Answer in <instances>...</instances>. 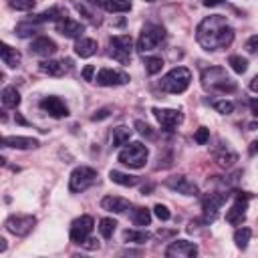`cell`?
I'll use <instances>...</instances> for the list:
<instances>
[{
	"label": "cell",
	"mask_w": 258,
	"mask_h": 258,
	"mask_svg": "<svg viewBox=\"0 0 258 258\" xmlns=\"http://www.w3.org/2000/svg\"><path fill=\"white\" fill-rule=\"evenodd\" d=\"M196 38L204 50H222V48H228L232 44L234 28L228 24L226 16L212 14V16H206L198 24Z\"/></svg>",
	"instance_id": "1"
},
{
	"label": "cell",
	"mask_w": 258,
	"mask_h": 258,
	"mask_svg": "<svg viewBox=\"0 0 258 258\" xmlns=\"http://www.w3.org/2000/svg\"><path fill=\"white\" fill-rule=\"evenodd\" d=\"M202 85L206 91L210 93H220V95H226V93H234L238 89L236 81L226 73V69L222 67H210L202 73Z\"/></svg>",
	"instance_id": "2"
},
{
	"label": "cell",
	"mask_w": 258,
	"mask_h": 258,
	"mask_svg": "<svg viewBox=\"0 0 258 258\" xmlns=\"http://www.w3.org/2000/svg\"><path fill=\"white\" fill-rule=\"evenodd\" d=\"M189 83H191V73H189V69H185V67H175V69H171L167 75L161 77L159 89L165 91V93H171V95H179V93H183V91L189 87Z\"/></svg>",
	"instance_id": "3"
},
{
	"label": "cell",
	"mask_w": 258,
	"mask_h": 258,
	"mask_svg": "<svg viewBox=\"0 0 258 258\" xmlns=\"http://www.w3.org/2000/svg\"><path fill=\"white\" fill-rule=\"evenodd\" d=\"M163 38H165V28L161 24L149 22L141 28V34L137 38V50L139 52H149V50L157 48L163 42Z\"/></svg>",
	"instance_id": "4"
},
{
	"label": "cell",
	"mask_w": 258,
	"mask_h": 258,
	"mask_svg": "<svg viewBox=\"0 0 258 258\" xmlns=\"http://www.w3.org/2000/svg\"><path fill=\"white\" fill-rule=\"evenodd\" d=\"M147 157H149V149L141 141H135V143L127 145L119 153V161L127 167H133V169H141L147 163Z\"/></svg>",
	"instance_id": "5"
},
{
	"label": "cell",
	"mask_w": 258,
	"mask_h": 258,
	"mask_svg": "<svg viewBox=\"0 0 258 258\" xmlns=\"http://www.w3.org/2000/svg\"><path fill=\"white\" fill-rule=\"evenodd\" d=\"M133 52V38L129 34H117L109 38V54L121 64H129Z\"/></svg>",
	"instance_id": "6"
},
{
	"label": "cell",
	"mask_w": 258,
	"mask_h": 258,
	"mask_svg": "<svg viewBox=\"0 0 258 258\" xmlns=\"http://www.w3.org/2000/svg\"><path fill=\"white\" fill-rule=\"evenodd\" d=\"M97 181V171L93 167H87V165H81V167H75L71 177H69V189L73 194H79V191H85L89 189L93 183Z\"/></svg>",
	"instance_id": "7"
},
{
	"label": "cell",
	"mask_w": 258,
	"mask_h": 258,
	"mask_svg": "<svg viewBox=\"0 0 258 258\" xmlns=\"http://www.w3.org/2000/svg\"><path fill=\"white\" fill-rule=\"evenodd\" d=\"M250 200H252V194H248V191H238L234 206L226 212V222H230L232 226H242L244 220H246V208H248V202H250Z\"/></svg>",
	"instance_id": "8"
},
{
	"label": "cell",
	"mask_w": 258,
	"mask_h": 258,
	"mask_svg": "<svg viewBox=\"0 0 258 258\" xmlns=\"http://www.w3.org/2000/svg\"><path fill=\"white\" fill-rule=\"evenodd\" d=\"M151 113H153L155 119L159 121L161 129L167 131V133H171V131L183 121V113H181L179 109H159V107H153Z\"/></svg>",
	"instance_id": "9"
},
{
	"label": "cell",
	"mask_w": 258,
	"mask_h": 258,
	"mask_svg": "<svg viewBox=\"0 0 258 258\" xmlns=\"http://www.w3.org/2000/svg\"><path fill=\"white\" fill-rule=\"evenodd\" d=\"M36 224V218L34 216H28V214H12L8 220H6V230L12 232L14 236H26Z\"/></svg>",
	"instance_id": "10"
},
{
	"label": "cell",
	"mask_w": 258,
	"mask_h": 258,
	"mask_svg": "<svg viewBox=\"0 0 258 258\" xmlns=\"http://www.w3.org/2000/svg\"><path fill=\"white\" fill-rule=\"evenodd\" d=\"M93 226H95V222H93L91 216H81V218L73 220V224H71V240L75 244H83L89 238V234L93 232Z\"/></svg>",
	"instance_id": "11"
},
{
	"label": "cell",
	"mask_w": 258,
	"mask_h": 258,
	"mask_svg": "<svg viewBox=\"0 0 258 258\" xmlns=\"http://www.w3.org/2000/svg\"><path fill=\"white\" fill-rule=\"evenodd\" d=\"M95 83L101 87H119V85L129 83V75L123 71H115V69H101L97 73Z\"/></svg>",
	"instance_id": "12"
},
{
	"label": "cell",
	"mask_w": 258,
	"mask_h": 258,
	"mask_svg": "<svg viewBox=\"0 0 258 258\" xmlns=\"http://www.w3.org/2000/svg\"><path fill=\"white\" fill-rule=\"evenodd\" d=\"M198 254V246L187 240H175L165 248L167 258H194Z\"/></svg>",
	"instance_id": "13"
},
{
	"label": "cell",
	"mask_w": 258,
	"mask_h": 258,
	"mask_svg": "<svg viewBox=\"0 0 258 258\" xmlns=\"http://www.w3.org/2000/svg\"><path fill=\"white\" fill-rule=\"evenodd\" d=\"M165 185L183 196H198V185L187 175H171L165 179Z\"/></svg>",
	"instance_id": "14"
},
{
	"label": "cell",
	"mask_w": 258,
	"mask_h": 258,
	"mask_svg": "<svg viewBox=\"0 0 258 258\" xmlns=\"http://www.w3.org/2000/svg\"><path fill=\"white\" fill-rule=\"evenodd\" d=\"M226 198H228V194H208V196L202 200V208H204V214H206L204 222H212V220H216L218 210L224 206Z\"/></svg>",
	"instance_id": "15"
},
{
	"label": "cell",
	"mask_w": 258,
	"mask_h": 258,
	"mask_svg": "<svg viewBox=\"0 0 258 258\" xmlns=\"http://www.w3.org/2000/svg\"><path fill=\"white\" fill-rule=\"evenodd\" d=\"M40 109L44 113H48L50 117H54V119H60V117H67L69 115V107L64 105V101L60 97H54V95L44 97L40 101Z\"/></svg>",
	"instance_id": "16"
},
{
	"label": "cell",
	"mask_w": 258,
	"mask_h": 258,
	"mask_svg": "<svg viewBox=\"0 0 258 258\" xmlns=\"http://www.w3.org/2000/svg\"><path fill=\"white\" fill-rule=\"evenodd\" d=\"M56 30L62 34V36H69V38H81L83 36V30L85 26L69 16H62L60 20H56Z\"/></svg>",
	"instance_id": "17"
},
{
	"label": "cell",
	"mask_w": 258,
	"mask_h": 258,
	"mask_svg": "<svg viewBox=\"0 0 258 258\" xmlns=\"http://www.w3.org/2000/svg\"><path fill=\"white\" fill-rule=\"evenodd\" d=\"M30 52L32 54H38V56H50L56 52V42L48 36H38L32 40L30 44Z\"/></svg>",
	"instance_id": "18"
},
{
	"label": "cell",
	"mask_w": 258,
	"mask_h": 258,
	"mask_svg": "<svg viewBox=\"0 0 258 258\" xmlns=\"http://www.w3.org/2000/svg\"><path fill=\"white\" fill-rule=\"evenodd\" d=\"M101 208L107 212H113V214H123L131 208V202L125 198H119V196H105L101 200Z\"/></svg>",
	"instance_id": "19"
},
{
	"label": "cell",
	"mask_w": 258,
	"mask_h": 258,
	"mask_svg": "<svg viewBox=\"0 0 258 258\" xmlns=\"http://www.w3.org/2000/svg\"><path fill=\"white\" fill-rule=\"evenodd\" d=\"M0 58H2V62L8 64L10 69H16V67L20 64V60H22V54H20L16 48H12L10 44H6V42L0 40Z\"/></svg>",
	"instance_id": "20"
},
{
	"label": "cell",
	"mask_w": 258,
	"mask_h": 258,
	"mask_svg": "<svg viewBox=\"0 0 258 258\" xmlns=\"http://www.w3.org/2000/svg\"><path fill=\"white\" fill-rule=\"evenodd\" d=\"M4 147L30 149V147H38V139H34V137H22V135H10V137H4Z\"/></svg>",
	"instance_id": "21"
},
{
	"label": "cell",
	"mask_w": 258,
	"mask_h": 258,
	"mask_svg": "<svg viewBox=\"0 0 258 258\" xmlns=\"http://www.w3.org/2000/svg\"><path fill=\"white\" fill-rule=\"evenodd\" d=\"M97 48H99V44H97L95 38H83V36H81V38L75 42V52H77L81 58L93 56V54L97 52Z\"/></svg>",
	"instance_id": "22"
},
{
	"label": "cell",
	"mask_w": 258,
	"mask_h": 258,
	"mask_svg": "<svg viewBox=\"0 0 258 258\" xmlns=\"http://www.w3.org/2000/svg\"><path fill=\"white\" fill-rule=\"evenodd\" d=\"M38 69H40V73H44V75H48V77H62L64 71H67L64 60H52V58L38 62Z\"/></svg>",
	"instance_id": "23"
},
{
	"label": "cell",
	"mask_w": 258,
	"mask_h": 258,
	"mask_svg": "<svg viewBox=\"0 0 258 258\" xmlns=\"http://www.w3.org/2000/svg\"><path fill=\"white\" fill-rule=\"evenodd\" d=\"M214 157H216V163H218L220 167H232V165H234V161H238L236 151H232L228 145H226V147H222L220 151H214Z\"/></svg>",
	"instance_id": "24"
},
{
	"label": "cell",
	"mask_w": 258,
	"mask_h": 258,
	"mask_svg": "<svg viewBox=\"0 0 258 258\" xmlns=\"http://www.w3.org/2000/svg\"><path fill=\"white\" fill-rule=\"evenodd\" d=\"M62 16H67V12H64L62 8H58V6H52V8H48V10H44V12L36 14V16H32V20H34V22H56V20H60Z\"/></svg>",
	"instance_id": "25"
},
{
	"label": "cell",
	"mask_w": 258,
	"mask_h": 258,
	"mask_svg": "<svg viewBox=\"0 0 258 258\" xmlns=\"http://www.w3.org/2000/svg\"><path fill=\"white\" fill-rule=\"evenodd\" d=\"M0 99H2V105L8 107V109H16V107L20 105V93L16 91V87H6V89H2Z\"/></svg>",
	"instance_id": "26"
},
{
	"label": "cell",
	"mask_w": 258,
	"mask_h": 258,
	"mask_svg": "<svg viewBox=\"0 0 258 258\" xmlns=\"http://www.w3.org/2000/svg\"><path fill=\"white\" fill-rule=\"evenodd\" d=\"M101 8L107 12H127L131 10V0H97Z\"/></svg>",
	"instance_id": "27"
},
{
	"label": "cell",
	"mask_w": 258,
	"mask_h": 258,
	"mask_svg": "<svg viewBox=\"0 0 258 258\" xmlns=\"http://www.w3.org/2000/svg\"><path fill=\"white\" fill-rule=\"evenodd\" d=\"M109 177H111V181H115V183H119V185H125V187H133V185L139 183V177L129 175V173H123V171H117V169H113V171L109 173Z\"/></svg>",
	"instance_id": "28"
},
{
	"label": "cell",
	"mask_w": 258,
	"mask_h": 258,
	"mask_svg": "<svg viewBox=\"0 0 258 258\" xmlns=\"http://www.w3.org/2000/svg\"><path fill=\"white\" fill-rule=\"evenodd\" d=\"M151 234L147 230H125L123 232V240L125 242H131V244H145L149 242Z\"/></svg>",
	"instance_id": "29"
},
{
	"label": "cell",
	"mask_w": 258,
	"mask_h": 258,
	"mask_svg": "<svg viewBox=\"0 0 258 258\" xmlns=\"http://www.w3.org/2000/svg\"><path fill=\"white\" fill-rule=\"evenodd\" d=\"M38 30H40V28H38V22H34V20H30V22H20V24H16V28H14L16 36H20V38L34 36Z\"/></svg>",
	"instance_id": "30"
},
{
	"label": "cell",
	"mask_w": 258,
	"mask_h": 258,
	"mask_svg": "<svg viewBox=\"0 0 258 258\" xmlns=\"http://www.w3.org/2000/svg\"><path fill=\"white\" fill-rule=\"evenodd\" d=\"M129 137H131V129L125 127V125H119L113 129V147H119V145H125L129 143Z\"/></svg>",
	"instance_id": "31"
},
{
	"label": "cell",
	"mask_w": 258,
	"mask_h": 258,
	"mask_svg": "<svg viewBox=\"0 0 258 258\" xmlns=\"http://www.w3.org/2000/svg\"><path fill=\"white\" fill-rule=\"evenodd\" d=\"M131 222H133L135 226H149V222H151V212H149L147 208H135V210L131 212Z\"/></svg>",
	"instance_id": "32"
},
{
	"label": "cell",
	"mask_w": 258,
	"mask_h": 258,
	"mask_svg": "<svg viewBox=\"0 0 258 258\" xmlns=\"http://www.w3.org/2000/svg\"><path fill=\"white\" fill-rule=\"evenodd\" d=\"M143 64H145V71L149 75H157L163 69V58L161 56H145L143 58Z\"/></svg>",
	"instance_id": "33"
},
{
	"label": "cell",
	"mask_w": 258,
	"mask_h": 258,
	"mask_svg": "<svg viewBox=\"0 0 258 258\" xmlns=\"http://www.w3.org/2000/svg\"><path fill=\"white\" fill-rule=\"evenodd\" d=\"M250 238H252V230H250V228H238V230L234 232V242H236V246L242 248V250L248 246Z\"/></svg>",
	"instance_id": "34"
},
{
	"label": "cell",
	"mask_w": 258,
	"mask_h": 258,
	"mask_svg": "<svg viewBox=\"0 0 258 258\" xmlns=\"http://www.w3.org/2000/svg\"><path fill=\"white\" fill-rule=\"evenodd\" d=\"M115 228H117V222L113 218H101L99 220V232H101L103 238H111Z\"/></svg>",
	"instance_id": "35"
},
{
	"label": "cell",
	"mask_w": 258,
	"mask_h": 258,
	"mask_svg": "<svg viewBox=\"0 0 258 258\" xmlns=\"http://www.w3.org/2000/svg\"><path fill=\"white\" fill-rule=\"evenodd\" d=\"M228 64H230V67H232V71H234V73H238V75L246 73V69H248V60H246V58H242V56H238V54H232V56L228 58Z\"/></svg>",
	"instance_id": "36"
},
{
	"label": "cell",
	"mask_w": 258,
	"mask_h": 258,
	"mask_svg": "<svg viewBox=\"0 0 258 258\" xmlns=\"http://www.w3.org/2000/svg\"><path fill=\"white\" fill-rule=\"evenodd\" d=\"M212 107H214L218 113H222V115H230V113L234 111V103H232V101H226V99L214 101V103H212Z\"/></svg>",
	"instance_id": "37"
},
{
	"label": "cell",
	"mask_w": 258,
	"mask_h": 258,
	"mask_svg": "<svg viewBox=\"0 0 258 258\" xmlns=\"http://www.w3.org/2000/svg\"><path fill=\"white\" fill-rule=\"evenodd\" d=\"M8 4H10V8H14V10L28 12V10H32V8H34L36 0H8Z\"/></svg>",
	"instance_id": "38"
},
{
	"label": "cell",
	"mask_w": 258,
	"mask_h": 258,
	"mask_svg": "<svg viewBox=\"0 0 258 258\" xmlns=\"http://www.w3.org/2000/svg\"><path fill=\"white\" fill-rule=\"evenodd\" d=\"M194 141H196L198 145H206V143L210 141V129H208V127H200V129L196 131V135H194Z\"/></svg>",
	"instance_id": "39"
},
{
	"label": "cell",
	"mask_w": 258,
	"mask_h": 258,
	"mask_svg": "<svg viewBox=\"0 0 258 258\" xmlns=\"http://www.w3.org/2000/svg\"><path fill=\"white\" fill-rule=\"evenodd\" d=\"M153 214H155L159 220H163V222L171 218V212H169V210H167L163 204H155V208H153Z\"/></svg>",
	"instance_id": "40"
},
{
	"label": "cell",
	"mask_w": 258,
	"mask_h": 258,
	"mask_svg": "<svg viewBox=\"0 0 258 258\" xmlns=\"http://www.w3.org/2000/svg\"><path fill=\"white\" fill-rule=\"evenodd\" d=\"M109 115H111V107H103V109L95 111V113L91 115V119H93V121H101V119H107Z\"/></svg>",
	"instance_id": "41"
},
{
	"label": "cell",
	"mask_w": 258,
	"mask_h": 258,
	"mask_svg": "<svg viewBox=\"0 0 258 258\" xmlns=\"http://www.w3.org/2000/svg\"><path fill=\"white\" fill-rule=\"evenodd\" d=\"M135 127H137V131L141 133V135H147V137H153V129L147 125V123H143V121H135Z\"/></svg>",
	"instance_id": "42"
},
{
	"label": "cell",
	"mask_w": 258,
	"mask_h": 258,
	"mask_svg": "<svg viewBox=\"0 0 258 258\" xmlns=\"http://www.w3.org/2000/svg\"><path fill=\"white\" fill-rule=\"evenodd\" d=\"M256 46H258V36L252 34V36L248 38V42H246V50H248V52H256Z\"/></svg>",
	"instance_id": "43"
},
{
	"label": "cell",
	"mask_w": 258,
	"mask_h": 258,
	"mask_svg": "<svg viewBox=\"0 0 258 258\" xmlns=\"http://www.w3.org/2000/svg\"><path fill=\"white\" fill-rule=\"evenodd\" d=\"M93 75H95V67H93V64H87V67L83 69V79H85V81H93Z\"/></svg>",
	"instance_id": "44"
},
{
	"label": "cell",
	"mask_w": 258,
	"mask_h": 258,
	"mask_svg": "<svg viewBox=\"0 0 258 258\" xmlns=\"http://www.w3.org/2000/svg\"><path fill=\"white\" fill-rule=\"evenodd\" d=\"M250 109H252V115H258V101L256 99L250 101Z\"/></svg>",
	"instance_id": "45"
},
{
	"label": "cell",
	"mask_w": 258,
	"mask_h": 258,
	"mask_svg": "<svg viewBox=\"0 0 258 258\" xmlns=\"http://www.w3.org/2000/svg\"><path fill=\"white\" fill-rule=\"evenodd\" d=\"M206 6H216V4H222V0H204Z\"/></svg>",
	"instance_id": "46"
},
{
	"label": "cell",
	"mask_w": 258,
	"mask_h": 258,
	"mask_svg": "<svg viewBox=\"0 0 258 258\" xmlns=\"http://www.w3.org/2000/svg\"><path fill=\"white\" fill-rule=\"evenodd\" d=\"M6 248H8V244H6V240L0 236V252H6Z\"/></svg>",
	"instance_id": "47"
},
{
	"label": "cell",
	"mask_w": 258,
	"mask_h": 258,
	"mask_svg": "<svg viewBox=\"0 0 258 258\" xmlns=\"http://www.w3.org/2000/svg\"><path fill=\"white\" fill-rule=\"evenodd\" d=\"M6 119H8V115H6V111H4V109H0V123H4Z\"/></svg>",
	"instance_id": "48"
},
{
	"label": "cell",
	"mask_w": 258,
	"mask_h": 258,
	"mask_svg": "<svg viewBox=\"0 0 258 258\" xmlns=\"http://www.w3.org/2000/svg\"><path fill=\"white\" fill-rule=\"evenodd\" d=\"M256 81H258V77H254V79H252V83H250V89H252V91H256V87H258V83H256Z\"/></svg>",
	"instance_id": "49"
},
{
	"label": "cell",
	"mask_w": 258,
	"mask_h": 258,
	"mask_svg": "<svg viewBox=\"0 0 258 258\" xmlns=\"http://www.w3.org/2000/svg\"><path fill=\"white\" fill-rule=\"evenodd\" d=\"M256 145H258L256 141H252V143H250V155H254V153H256Z\"/></svg>",
	"instance_id": "50"
},
{
	"label": "cell",
	"mask_w": 258,
	"mask_h": 258,
	"mask_svg": "<svg viewBox=\"0 0 258 258\" xmlns=\"http://www.w3.org/2000/svg\"><path fill=\"white\" fill-rule=\"evenodd\" d=\"M16 121H18V123H22V125H26V121H24L20 115H16Z\"/></svg>",
	"instance_id": "51"
},
{
	"label": "cell",
	"mask_w": 258,
	"mask_h": 258,
	"mask_svg": "<svg viewBox=\"0 0 258 258\" xmlns=\"http://www.w3.org/2000/svg\"><path fill=\"white\" fill-rule=\"evenodd\" d=\"M4 165H6V159H4L2 155H0V167H4Z\"/></svg>",
	"instance_id": "52"
},
{
	"label": "cell",
	"mask_w": 258,
	"mask_h": 258,
	"mask_svg": "<svg viewBox=\"0 0 258 258\" xmlns=\"http://www.w3.org/2000/svg\"><path fill=\"white\" fill-rule=\"evenodd\" d=\"M0 147H4V137L0 135Z\"/></svg>",
	"instance_id": "53"
},
{
	"label": "cell",
	"mask_w": 258,
	"mask_h": 258,
	"mask_svg": "<svg viewBox=\"0 0 258 258\" xmlns=\"http://www.w3.org/2000/svg\"><path fill=\"white\" fill-rule=\"evenodd\" d=\"M2 79H4V75H2V73H0V81H2Z\"/></svg>",
	"instance_id": "54"
},
{
	"label": "cell",
	"mask_w": 258,
	"mask_h": 258,
	"mask_svg": "<svg viewBox=\"0 0 258 258\" xmlns=\"http://www.w3.org/2000/svg\"><path fill=\"white\" fill-rule=\"evenodd\" d=\"M147 2H153V0H147Z\"/></svg>",
	"instance_id": "55"
}]
</instances>
